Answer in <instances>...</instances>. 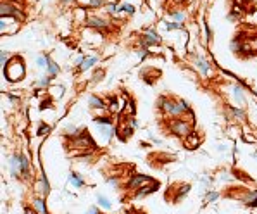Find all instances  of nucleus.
<instances>
[{
	"label": "nucleus",
	"mask_w": 257,
	"mask_h": 214,
	"mask_svg": "<svg viewBox=\"0 0 257 214\" xmlns=\"http://www.w3.org/2000/svg\"><path fill=\"white\" fill-rule=\"evenodd\" d=\"M256 157H257V154H256Z\"/></svg>",
	"instance_id": "obj_29"
},
{
	"label": "nucleus",
	"mask_w": 257,
	"mask_h": 214,
	"mask_svg": "<svg viewBox=\"0 0 257 214\" xmlns=\"http://www.w3.org/2000/svg\"><path fill=\"white\" fill-rule=\"evenodd\" d=\"M173 131H174L176 135H185V137H188V135H190V124H186V123H183V121H176V123L173 124Z\"/></svg>",
	"instance_id": "obj_2"
},
{
	"label": "nucleus",
	"mask_w": 257,
	"mask_h": 214,
	"mask_svg": "<svg viewBox=\"0 0 257 214\" xmlns=\"http://www.w3.org/2000/svg\"><path fill=\"white\" fill-rule=\"evenodd\" d=\"M247 202H249L250 206H256V204H257V192H256V194H252V195L247 199Z\"/></svg>",
	"instance_id": "obj_14"
},
{
	"label": "nucleus",
	"mask_w": 257,
	"mask_h": 214,
	"mask_svg": "<svg viewBox=\"0 0 257 214\" xmlns=\"http://www.w3.org/2000/svg\"><path fill=\"white\" fill-rule=\"evenodd\" d=\"M71 183H73L74 187H81V185H83V181L78 178V175H71Z\"/></svg>",
	"instance_id": "obj_12"
},
{
	"label": "nucleus",
	"mask_w": 257,
	"mask_h": 214,
	"mask_svg": "<svg viewBox=\"0 0 257 214\" xmlns=\"http://www.w3.org/2000/svg\"><path fill=\"white\" fill-rule=\"evenodd\" d=\"M90 105H92V107H95V109H98V107L102 109V107H104V102H102V100H98L97 97H90Z\"/></svg>",
	"instance_id": "obj_8"
},
{
	"label": "nucleus",
	"mask_w": 257,
	"mask_h": 214,
	"mask_svg": "<svg viewBox=\"0 0 257 214\" xmlns=\"http://www.w3.org/2000/svg\"><path fill=\"white\" fill-rule=\"evenodd\" d=\"M90 2H92L93 5H98V3H102V0H90Z\"/></svg>",
	"instance_id": "obj_27"
},
{
	"label": "nucleus",
	"mask_w": 257,
	"mask_h": 214,
	"mask_svg": "<svg viewBox=\"0 0 257 214\" xmlns=\"http://www.w3.org/2000/svg\"><path fill=\"white\" fill-rule=\"evenodd\" d=\"M5 74L10 81H17L24 76V66L21 60H12L7 67H5Z\"/></svg>",
	"instance_id": "obj_1"
},
{
	"label": "nucleus",
	"mask_w": 257,
	"mask_h": 214,
	"mask_svg": "<svg viewBox=\"0 0 257 214\" xmlns=\"http://www.w3.org/2000/svg\"><path fill=\"white\" fill-rule=\"evenodd\" d=\"M98 204H100L104 209H111V202H109L105 197H102V195H98Z\"/></svg>",
	"instance_id": "obj_10"
},
{
	"label": "nucleus",
	"mask_w": 257,
	"mask_h": 214,
	"mask_svg": "<svg viewBox=\"0 0 257 214\" xmlns=\"http://www.w3.org/2000/svg\"><path fill=\"white\" fill-rule=\"evenodd\" d=\"M174 28H180V24H169L167 29H174Z\"/></svg>",
	"instance_id": "obj_26"
},
{
	"label": "nucleus",
	"mask_w": 257,
	"mask_h": 214,
	"mask_svg": "<svg viewBox=\"0 0 257 214\" xmlns=\"http://www.w3.org/2000/svg\"><path fill=\"white\" fill-rule=\"evenodd\" d=\"M35 207H36L41 214L45 213V207H43V202H41V200H36V202H35Z\"/></svg>",
	"instance_id": "obj_16"
},
{
	"label": "nucleus",
	"mask_w": 257,
	"mask_h": 214,
	"mask_svg": "<svg viewBox=\"0 0 257 214\" xmlns=\"http://www.w3.org/2000/svg\"><path fill=\"white\" fill-rule=\"evenodd\" d=\"M159 40H157V35H154V33H150V35H147V43H157Z\"/></svg>",
	"instance_id": "obj_13"
},
{
	"label": "nucleus",
	"mask_w": 257,
	"mask_h": 214,
	"mask_svg": "<svg viewBox=\"0 0 257 214\" xmlns=\"http://www.w3.org/2000/svg\"><path fill=\"white\" fill-rule=\"evenodd\" d=\"M145 183H150V180H149L147 176H135V178L130 181V188H136V187L142 188V185H145Z\"/></svg>",
	"instance_id": "obj_3"
},
{
	"label": "nucleus",
	"mask_w": 257,
	"mask_h": 214,
	"mask_svg": "<svg viewBox=\"0 0 257 214\" xmlns=\"http://www.w3.org/2000/svg\"><path fill=\"white\" fill-rule=\"evenodd\" d=\"M235 95H237V99H238L240 102H243V95H242V88H238V86H235Z\"/></svg>",
	"instance_id": "obj_15"
},
{
	"label": "nucleus",
	"mask_w": 257,
	"mask_h": 214,
	"mask_svg": "<svg viewBox=\"0 0 257 214\" xmlns=\"http://www.w3.org/2000/svg\"><path fill=\"white\" fill-rule=\"evenodd\" d=\"M197 145H199V138H197V135L190 133L188 138H186V147H188V149H193V147H197Z\"/></svg>",
	"instance_id": "obj_4"
},
{
	"label": "nucleus",
	"mask_w": 257,
	"mask_h": 214,
	"mask_svg": "<svg viewBox=\"0 0 257 214\" xmlns=\"http://www.w3.org/2000/svg\"><path fill=\"white\" fill-rule=\"evenodd\" d=\"M173 16H174V19H176V21H183V14H181V12H174Z\"/></svg>",
	"instance_id": "obj_22"
},
{
	"label": "nucleus",
	"mask_w": 257,
	"mask_h": 214,
	"mask_svg": "<svg viewBox=\"0 0 257 214\" xmlns=\"http://www.w3.org/2000/svg\"><path fill=\"white\" fill-rule=\"evenodd\" d=\"M95 60H97V59H93V57H90V59H85V60H81V66H79V67L85 71V69H88L92 64H95Z\"/></svg>",
	"instance_id": "obj_7"
},
{
	"label": "nucleus",
	"mask_w": 257,
	"mask_h": 214,
	"mask_svg": "<svg viewBox=\"0 0 257 214\" xmlns=\"http://www.w3.org/2000/svg\"><path fill=\"white\" fill-rule=\"evenodd\" d=\"M0 10H2V16H9V14H16V9L9 3H2L0 5Z\"/></svg>",
	"instance_id": "obj_5"
},
{
	"label": "nucleus",
	"mask_w": 257,
	"mask_h": 214,
	"mask_svg": "<svg viewBox=\"0 0 257 214\" xmlns=\"http://www.w3.org/2000/svg\"><path fill=\"white\" fill-rule=\"evenodd\" d=\"M90 214H97V211H95V209H92V211H90Z\"/></svg>",
	"instance_id": "obj_28"
},
{
	"label": "nucleus",
	"mask_w": 257,
	"mask_h": 214,
	"mask_svg": "<svg viewBox=\"0 0 257 214\" xmlns=\"http://www.w3.org/2000/svg\"><path fill=\"white\" fill-rule=\"evenodd\" d=\"M173 107H174V104H171V102H167V100H162V109L167 111L169 114L173 112Z\"/></svg>",
	"instance_id": "obj_11"
},
{
	"label": "nucleus",
	"mask_w": 257,
	"mask_h": 214,
	"mask_svg": "<svg viewBox=\"0 0 257 214\" xmlns=\"http://www.w3.org/2000/svg\"><path fill=\"white\" fill-rule=\"evenodd\" d=\"M88 24H92V26H105V21L97 19V17H90L88 19Z\"/></svg>",
	"instance_id": "obj_9"
},
{
	"label": "nucleus",
	"mask_w": 257,
	"mask_h": 214,
	"mask_svg": "<svg viewBox=\"0 0 257 214\" xmlns=\"http://www.w3.org/2000/svg\"><path fill=\"white\" fill-rule=\"evenodd\" d=\"M66 2H67V0H66Z\"/></svg>",
	"instance_id": "obj_30"
},
{
	"label": "nucleus",
	"mask_w": 257,
	"mask_h": 214,
	"mask_svg": "<svg viewBox=\"0 0 257 214\" xmlns=\"http://www.w3.org/2000/svg\"><path fill=\"white\" fill-rule=\"evenodd\" d=\"M43 188H45L43 192H45V194H48V181H47L45 178H43Z\"/></svg>",
	"instance_id": "obj_23"
},
{
	"label": "nucleus",
	"mask_w": 257,
	"mask_h": 214,
	"mask_svg": "<svg viewBox=\"0 0 257 214\" xmlns=\"http://www.w3.org/2000/svg\"><path fill=\"white\" fill-rule=\"evenodd\" d=\"M216 197H218V194H209V195H207V200H214Z\"/></svg>",
	"instance_id": "obj_24"
},
{
	"label": "nucleus",
	"mask_w": 257,
	"mask_h": 214,
	"mask_svg": "<svg viewBox=\"0 0 257 214\" xmlns=\"http://www.w3.org/2000/svg\"><path fill=\"white\" fill-rule=\"evenodd\" d=\"M21 168H22V171H24V173L28 171V161H26L24 157H21Z\"/></svg>",
	"instance_id": "obj_18"
},
{
	"label": "nucleus",
	"mask_w": 257,
	"mask_h": 214,
	"mask_svg": "<svg viewBox=\"0 0 257 214\" xmlns=\"http://www.w3.org/2000/svg\"><path fill=\"white\" fill-rule=\"evenodd\" d=\"M48 71H50V74H55V73H57V66H55L54 62H50V64H48Z\"/></svg>",
	"instance_id": "obj_17"
},
{
	"label": "nucleus",
	"mask_w": 257,
	"mask_h": 214,
	"mask_svg": "<svg viewBox=\"0 0 257 214\" xmlns=\"http://www.w3.org/2000/svg\"><path fill=\"white\" fill-rule=\"evenodd\" d=\"M45 62H47V59H43V57H40V59H38V64H40V66H43Z\"/></svg>",
	"instance_id": "obj_25"
},
{
	"label": "nucleus",
	"mask_w": 257,
	"mask_h": 214,
	"mask_svg": "<svg viewBox=\"0 0 257 214\" xmlns=\"http://www.w3.org/2000/svg\"><path fill=\"white\" fill-rule=\"evenodd\" d=\"M185 111H186V104L185 102H180V104H176L173 107V112L171 114H180V112H185Z\"/></svg>",
	"instance_id": "obj_6"
},
{
	"label": "nucleus",
	"mask_w": 257,
	"mask_h": 214,
	"mask_svg": "<svg viewBox=\"0 0 257 214\" xmlns=\"http://www.w3.org/2000/svg\"><path fill=\"white\" fill-rule=\"evenodd\" d=\"M119 10H124V12H133V5H121Z\"/></svg>",
	"instance_id": "obj_19"
},
{
	"label": "nucleus",
	"mask_w": 257,
	"mask_h": 214,
	"mask_svg": "<svg viewBox=\"0 0 257 214\" xmlns=\"http://www.w3.org/2000/svg\"><path fill=\"white\" fill-rule=\"evenodd\" d=\"M199 67L202 69V73H207V64L204 60H199Z\"/></svg>",
	"instance_id": "obj_20"
},
{
	"label": "nucleus",
	"mask_w": 257,
	"mask_h": 214,
	"mask_svg": "<svg viewBox=\"0 0 257 214\" xmlns=\"http://www.w3.org/2000/svg\"><path fill=\"white\" fill-rule=\"evenodd\" d=\"M0 62H2V66H5V62H7V52H2V55H0Z\"/></svg>",
	"instance_id": "obj_21"
}]
</instances>
